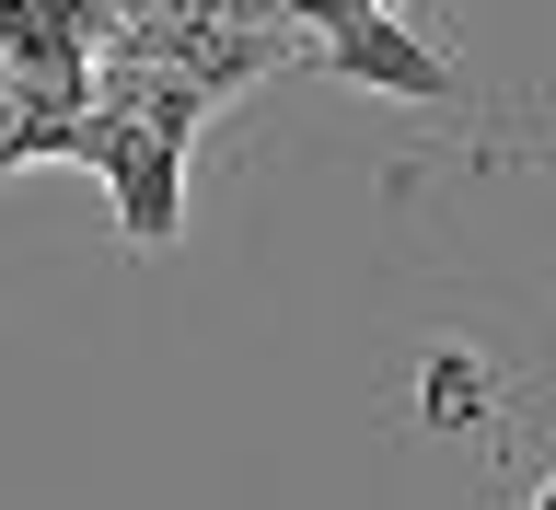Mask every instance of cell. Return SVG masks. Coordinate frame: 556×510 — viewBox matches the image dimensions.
<instances>
[{
    "instance_id": "cell-1",
    "label": "cell",
    "mask_w": 556,
    "mask_h": 510,
    "mask_svg": "<svg viewBox=\"0 0 556 510\" xmlns=\"http://www.w3.org/2000/svg\"><path fill=\"white\" fill-rule=\"evenodd\" d=\"M325 70H337V82H371V94H394V104H452V94H464V82H452V70L382 12V0H359V12L325 24Z\"/></svg>"
},
{
    "instance_id": "cell-3",
    "label": "cell",
    "mask_w": 556,
    "mask_h": 510,
    "mask_svg": "<svg viewBox=\"0 0 556 510\" xmlns=\"http://www.w3.org/2000/svg\"><path fill=\"white\" fill-rule=\"evenodd\" d=\"M417 407H429V430H476V418H486V360H476V348H429Z\"/></svg>"
},
{
    "instance_id": "cell-2",
    "label": "cell",
    "mask_w": 556,
    "mask_h": 510,
    "mask_svg": "<svg viewBox=\"0 0 556 510\" xmlns=\"http://www.w3.org/2000/svg\"><path fill=\"white\" fill-rule=\"evenodd\" d=\"M93 163L116 174V221L128 244H174V128H93Z\"/></svg>"
}]
</instances>
